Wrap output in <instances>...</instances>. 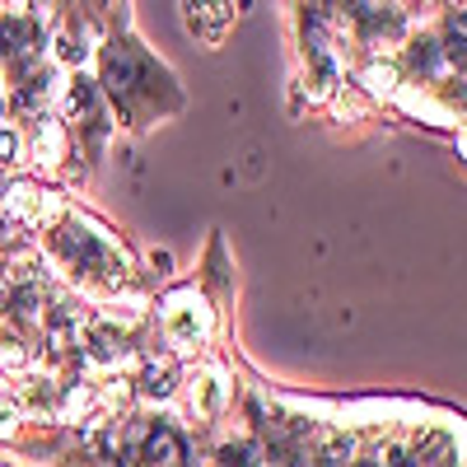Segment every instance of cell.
<instances>
[{"label": "cell", "instance_id": "3", "mask_svg": "<svg viewBox=\"0 0 467 467\" xmlns=\"http://www.w3.org/2000/svg\"><path fill=\"white\" fill-rule=\"evenodd\" d=\"M182 19L206 47H220L234 24V0H182Z\"/></svg>", "mask_w": 467, "mask_h": 467}, {"label": "cell", "instance_id": "1", "mask_svg": "<svg viewBox=\"0 0 467 467\" xmlns=\"http://www.w3.org/2000/svg\"><path fill=\"white\" fill-rule=\"evenodd\" d=\"M99 94L112 99V108L131 127H145L154 117L182 108V94L173 89V75L145 52V43H136L127 33V24L112 28L103 52H99Z\"/></svg>", "mask_w": 467, "mask_h": 467}, {"label": "cell", "instance_id": "4", "mask_svg": "<svg viewBox=\"0 0 467 467\" xmlns=\"http://www.w3.org/2000/svg\"><path fill=\"white\" fill-rule=\"evenodd\" d=\"M187 402H192V411H197V416H215L220 402H224V383H220V374H211V369L187 374Z\"/></svg>", "mask_w": 467, "mask_h": 467}, {"label": "cell", "instance_id": "5", "mask_svg": "<svg viewBox=\"0 0 467 467\" xmlns=\"http://www.w3.org/2000/svg\"><path fill=\"white\" fill-rule=\"evenodd\" d=\"M15 192H19V197H37L43 187H33V182H15ZM19 211H24V215H47V202H19Z\"/></svg>", "mask_w": 467, "mask_h": 467}, {"label": "cell", "instance_id": "2", "mask_svg": "<svg viewBox=\"0 0 467 467\" xmlns=\"http://www.w3.org/2000/svg\"><path fill=\"white\" fill-rule=\"evenodd\" d=\"M211 323H215V308L197 295V290H173L164 299V337L178 346V350H192L211 337Z\"/></svg>", "mask_w": 467, "mask_h": 467}]
</instances>
